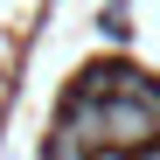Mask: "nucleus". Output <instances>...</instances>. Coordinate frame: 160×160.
Returning a JSON list of instances; mask_svg holds the SVG:
<instances>
[{
    "label": "nucleus",
    "instance_id": "f03ea898",
    "mask_svg": "<svg viewBox=\"0 0 160 160\" xmlns=\"http://www.w3.org/2000/svg\"><path fill=\"white\" fill-rule=\"evenodd\" d=\"M139 91H146V84H139ZM146 104H153V118H160V91H146Z\"/></svg>",
    "mask_w": 160,
    "mask_h": 160
},
{
    "label": "nucleus",
    "instance_id": "f257e3e1",
    "mask_svg": "<svg viewBox=\"0 0 160 160\" xmlns=\"http://www.w3.org/2000/svg\"><path fill=\"white\" fill-rule=\"evenodd\" d=\"M84 146H91V139H84V132L63 118V132H56V160H84Z\"/></svg>",
    "mask_w": 160,
    "mask_h": 160
}]
</instances>
